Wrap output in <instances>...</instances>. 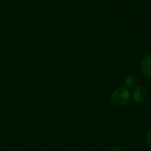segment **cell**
Here are the masks:
<instances>
[{
    "instance_id": "obj_5",
    "label": "cell",
    "mask_w": 151,
    "mask_h": 151,
    "mask_svg": "<svg viewBox=\"0 0 151 151\" xmlns=\"http://www.w3.org/2000/svg\"><path fill=\"white\" fill-rule=\"evenodd\" d=\"M146 141H147V144L151 147V129L149 130L146 134Z\"/></svg>"
},
{
    "instance_id": "obj_1",
    "label": "cell",
    "mask_w": 151,
    "mask_h": 151,
    "mask_svg": "<svg viewBox=\"0 0 151 151\" xmlns=\"http://www.w3.org/2000/svg\"><path fill=\"white\" fill-rule=\"evenodd\" d=\"M131 92L124 87H119L112 92L110 97L111 103L116 107H122L129 103L131 99Z\"/></svg>"
},
{
    "instance_id": "obj_3",
    "label": "cell",
    "mask_w": 151,
    "mask_h": 151,
    "mask_svg": "<svg viewBox=\"0 0 151 151\" xmlns=\"http://www.w3.org/2000/svg\"><path fill=\"white\" fill-rule=\"evenodd\" d=\"M140 68L145 76L151 78V53L146 55L142 59Z\"/></svg>"
},
{
    "instance_id": "obj_2",
    "label": "cell",
    "mask_w": 151,
    "mask_h": 151,
    "mask_svg": "<svg viewBox=\"0 0 151 151\" xmlns=\"http://www.w3.org/2000/svg\"><path fill=\"white\" fill-rule=\"evenodd\" d=\"M132 98L136 103H142L147 98V91L142 86H137L132 92Z\"/></svg>"
},
{
    "instance_id": "obj_4",
    "label": "cell",
    "mask_w": 151,
    "mask_h": 151,
    "mask_svg": "<svg viewBox=\"0 0 151 151\" xmlns=\"http://www.w3.org/2000/svg\"><path fill=\"white\" fill-rule=\"evenodd\" d=\"M139 78L135 75H130L125 79V85L128 88H135L138 85Z\"/></svg>"
},
{
    "instance_id": "obj_6",
    "label": "cell",
    "mask_w": 151,
    "mask_h": 151,
    "mask_svg": "<svg viewBox=\"0 0 151 151\" xmlns=\"http://www.w3.org/2000/svg\"><path fill=\"white\" fill-rule=\"evenodd\" d=\"M111 151H122V149L119 146H114V147H112Z\"/></svg>"
}]
</instances>
